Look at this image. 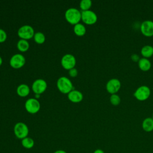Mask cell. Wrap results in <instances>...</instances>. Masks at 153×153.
<instances>
[{"instance_id": "obj_1", "label": "cell", "mask_w": 153, "mask_h": 153, "mask_svg": "<svg viewBox=\"0 0 153 153\" xmlns=\"http://www.w3.org/2000/svg\"><path fill=\"white\" fill-rule=\"evenodd\" d=\"M65 17L68 23L75 25L81 20V11L76 8H69L65 13Z\"/></svg>"}, {"instance_id": "obj_2", "label": "cell", "mask_w": 153, "mask_h": 153, "mask_svg": "<svg viewBox=\"0 0 153 153\" xmlns=\"http://www.w3.org/2000/svg\"><path fill=\"white\" fill-rule=\"evenodd\" d=\"M56 85L59 91L63 94H68L74 89L73 84L71 79L65 76H62L58 78Z\"/></svg>"}, {"instance_id": "obj_3", "label": "cell", "mask_w": 153, "mask_h": 153, "mask_svg": "<svg viewBox=\"0 0 153 153\" xmlns=\"http://www.w3.org/2000/svg\"><path fill=\"white\" fill-rule=\"evenodd\" d=\"M13 130L15 136L21 140L27 137L29 131L28 126L23 122H18L16 123Z\"/></svg>"}, {"instance_id": "obj_4", "label": "cell", "mask_w": 153, "mask_h": 153, "mask_svg": "<svg viewBox=\"0 0 153 153\" xmlns=\"http://www.w3.org/2000/svg\"><path fill=\"white\" fill-rule=\"evenodd\" d=\"M35 33L34 29L29 25H24L20 27L17 30V35L20 39L26 40L33 38Z\"/></svg>"}, {"instance_id": "obj_5", "label": "cell", "mask_w": 153, "mask_h": 153, "mask_svg": "<svg viewBox=\"0 0 153 153\" xmlns=\"http://www.w3.org/2000/svg\"><path fill=\"white\" fill-rule=\"evenodd\" d=\"M25 108L27 112L34 114L40 110L41 104L38 99L35 98H29L25 102Z\"/></svg>"}, {"instance_id": "obj_6", "label": "cell", "mask_w": 153, "mask_h": 153, "mask_svg": "<svg viewBox=\"0 0 153 153\" xmlns=\"http://www.w3.org/2000/svg\"><path fill=\"white\" fill-rule=\"evenodd\" d=\"M10 65L14 69H20L26 63V58L21 53L13 54L10 59Z\"/></svg>"}, {"instance_id": "obj_7", "label": "cell", "mask_w": 153, "mask_h": 153, "mask_svg": "<svg viewBox=\"0 0 153 153\" xmlns=\"http://www.w3.org/2000/svg\"><path fill=\"white\" fill-rule=\"evenodd\" d=\"M60 62L62 66L65 69L69 71V69L75 68L76 60L75 57L73 54L67 53L62 56Z\"/></svg>"}, {"instance_id": "obj_8", "label": "cell", "mask_w": 153, "mask_h": 153, "mask_svg": "<svg viewBox=\"0 0 153 153\" xmlns=\"http://www.w3.org/2000/svg\"><path fill=\"white\" fill-rule=\"evenodd\" d=\"M151 94V90L148 86L143 85L139 87L134 91L133 96L139 100L143 101L146 100Z\"/></svg>"}, {"instance_id": "obj_9", "label": "cell", "mask_w": 153, "mask_h": 153, "mask_svg": "<svg viewBox=\"0 0 153 153\" xmlns=\"http://www.w3.org/2000/svg\"><path fill=\"white\" fill-rule=\"evenodd\" d=\"M81 20L86 25H91L97 20V16L93 11L88 10L81 11Z\"/></svg>"}, {"instance_id": "obj_10", "label": "cell", "mask_w": 153, "mask_h": 153, "mask_svg": "<svg viewBox=\"0 0 153 153\" xmlns=\"http://www.w3.org/2000/svg\"><path fill=\"white\" fill-rule=\"evenodd\" d=\"M47 83L44 79L38 78L32 84V90L35 94H41L47 90Z\"/></svg>"}, {"instance_id": "obj_11", "label": "cell", "mask_w": 153, "mask_h": 153, "mask_svg": "<svg viewBox=\"0 0 153 153\" xmlns=\"http://www.w3.org/2000/svg\"><path fill=\"white\" fill-rule=\"evenodd\" d=\"M121 82L117 78H111L108 81L106 84V89L108 93L112 94H116L121 88Z\"/></svg>"}, {"instance_id": "obj_12", "label": "cell", "mask_w": 153, "mask_h": 153, "mask_svg": "<svg viewBox=\"0 0 153 153\" xmlns=\"http://www.w3.org/2000/svg\"><path fill=\"white\" fill-rule=\"evenodd\" d=\"M142 33L146 36H153V21L145 20L142 22L140 26Z\"/></svg>"}, {"instance_id": "obj_13", "label": "cell", "mask_w": 153, "mask_h": 153, "mask_svg": "<svg viewBox=\"0 0 153 153\" xmlns=\"http://www.w3.org/2000/svg\"><path fill=\"white\" fill-rule=\"evenodd\" d=\"M83 94L79 90L74 89L68 94V99L73 103H79L83 99Z\"/></svg>"}, {"instance_id": "obj_14", "label": "cell", "mask_w": 153, "mask_h": 153, "mask_svg": "<svg viewBox=\"0 0 153 153\" xmlns=\"http://www.w3.org/2000/svg\"><path fill=\"white\" fill-rule=\"evenodd\" d=\"M30 87L27 84H21L19 85L16 89L17 94L22 97H25L30 93Z\"/></svg>"}, {"instance_id": "obj_15", "label": "cell", "mask_w": 153, "mask_h": 153, "mask_svg": "<svg viewBox=\"0 0 153 153\" xmlns=\"http://www.w3.org/2000/svg\"><path fill=\"white\" fill-rule=\"evenodd\" d=\"M142 127L146 132H151L153 130V118L152 117L145 118L142 123Z\"/></svg>"}, {"instance_id": "obj_16", "label": "cell", "mask_w": 153, "mask_h": 153, "mask_svg": "<svg viewBox=\"0 0 153 153\" xmlns=\"http://www.w3.org/2000/svg\"><path fill=\"white\" fill-rule=\"evenodd\" d=\"M138 66L141 70L147 71L151 68V63L148 58L142 57L138 62Z\"/></svg>"}, {"instance_id": "obj_17", "label": "cell", "mask_w": 153, "mask_h": 153, "mask_svg": "<svg viewBox=\"0 0 153 153\" xmlns=\"http://www.w3.org/2000/svg\"><path fill=\"white\" fill-rule=\"evenodd\" d=\"M74 32L76 35L78 36H82L84 35L86 33L85 26L83 24L78 23L74 25Z\"/></svg>"}, {"instance_id": "obj_18", "label": "cell", "mask_w": 153, "mask_h": 153, "mask_svg": "<svg viewBox=\"0 0 153 153\" xmlns=\"http://www.w3.org/2000/svg\"><path fill=\"white\" fill-rule=\"evenodd\" d=\"M140 53L143 57L148 59L153 56V47L151 45H145L142 47Z\"/></svg>"}, {"instance_id": "obj_19", "label": "cell", "mask_w": 153, "mask_h": 153, "mask_svg": "<svg viewBox=\"0 0 153 153\" xmlns=\"http://www.w3.org/2000/svg\"><path fill=\"white\" fill-rule=\"evenodd\" d=\"M29 43L27 40L20 39L17 42V48L21 52H25L29 48Z\"/></svg>"}, {"instance_id": "obj_20", "label": "cell", "mask_w": 153, "mask_h": 153, "mask_svg": "<svg viewBox=\"0 0 153 153\" xmlns=\"http://www.w3.org/2000/svg\"><path fill=\"white\" fill-rule=\"evenodd\" d=\"M21 143L23 148L29 149H31L33 147V146L35 145V142L32 138L27 136V137L22 139Z\"/></svg>"}, {"instance_id": "obj_21", "label": "cell", "mask_w": 153, "mask_h": 153, "mask_svg": "<svg viewBox=\"0 0 153 153\" xmlns=\"http://www.w3.org/2000/svg\"><path fill=\"white\" fill-rule=\"evenodd\" d=\"M33 38L34 41L38 44H42L45 41V36L44 33L41 32H35Z\"/></svg>"}, {"instance_id": "obj_22", "label": "cell", "mask_w": 153, "mask_h": 153, "mask_svg": "<svg viewBox=\"0 0 153 153\" xmlns=\"http://www.w3.org/2000/svg\"><path fill=\"white\" fill-rule=\"evenodd\" d=\"M92 5V1L91 0H81L79 2V8L83 11L90 10Z\"/></svg>"}, {"instance_id": "obj_23", "label": "cell", "mask_w": 153, "mask_h": 153, "mask_svg": "<svg viewBox=\"0 0 153 153\" xmlns=\"http://www.w3.org/2000/svg\"><path fill=\"white\" fill-rule=\"evenodd\" d=\"M110 102L114 106L118 105L121 102L120 97L117 94H112L110 96Z\"/></svg>"}, {"instance_id": "obj_24", "label": "cell", "mask_w": 153, "mask_h": 153, "mask_svg": "<svg viewBox=\"0 0 153 153\" xmlns=\"http://www.w3.org/2000/svg\"><path fill=\"white\" fill-rule=\"evenodd\" d=\"M7 38V33L3 29L0 28V42H4Z\"/></svg>"}, {"instance_id": "obj_25", "label": "cell", "mask_w": 153, "mask_h": 153, "mask_svg": "<svg viewBox=\"0 0 153 153\" xmlns=\"http://www.w3.org/2000/svg\"><path fill=\"white\" fill-rule=\"evenodd\" d=\"M68 74H69V76H70L71 77L75 78V77H76V76L78 75V70H77L76 68H72V69H71L69 70Z\"/></svg>"}, {"instance_id": "obj_26", "label": "cell", "mask_w": 153, "mask_h": 153, "mask_svg": "<svg viewBox=\"0 0 153 153\" xmlns=\"http://www.w3.org/2000/svg\"><path fill=\"white\" fill-rule=\"evenodd\" d=\"M131 59L133 61V62H139V60H140V57H139V56L137 54H136V53H133V54H132L131 55Z\"/></svg>"}, {"instance_id": "obj_27", "label": "cell", "mask_w": 153, "mask_h": 153, "mask_svg": "<svg viewBox=\"0 0 153 153\" xmlns=\"http://www.w3.org/2000/svg\"><path fill=\"white\" fill-rule=\"evenodd\" d=\"M93 153H105V152L102 149H96L94 151Z\"/></svg>"}, {"instance_id": "obj_28", "label": "cell", "mask_w": 153, "mask_h": 153, "mask_svg": "<svg viewBox=\"0 0 153 153\" xmlns=\"http://www.w3.org/2000/svg\"><path fill=\"white\" fill-rule=\"evenodd\" d=\"M53 153H67V152H66V151H65V150H63V149H58V150L55 151Z\"/></svg>"}, {"instance_id": "obj_29", "label": "cell", "mask_w": 153, "mask_h": 153, "mask_svg": "<svg viewBox=\"0 0 153 153\" xmlns=\"http://www.w3.org/2000/svg\"><path fill=\"white\" fill-rule=\"evenodd\" d=\"M40 96H41V94H35V98L36 99H38L40 97Z\"/></svg>"}, {"instance_id": "obj_30", "label": "cell", "mask_w": 153, "mask_h": 153, "mask_svg": "<svg viewBox=\"0 0 153 153\" xmlns=\"http://www.w3.org/2000/svg\"><path fill=\"white\" fill-rule=\"evenodd\" d=\"M2 61H3V60H2V58L1 56H0V66L2 64Z\"/></svg>"}, {"instance_id": "obj_31", "label": "cell", "mask_w": 153, "mask_h": 153, "mask_svg": "<svg viewBox=\"0 0 153 153\" xmlns=\"http://www.w3.org/2000/svg\"><path fill=\"white\" fill-rule=\"evenodd\" d=\"M152 118H153V112H152V117H151Z\"/></svg>"}]
</instances>
